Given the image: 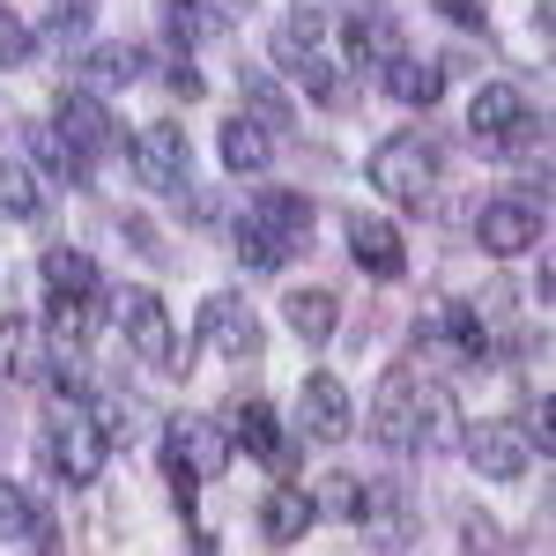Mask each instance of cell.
I'll return each mask as SVG.
<instances>
[{"label": "cell", "instance_id": "1", "mask_svg": "<svg viewBox=\"0 0 556 556\" xmlns=\"http://www.w3.org/2000/svg\"><path fill=\"white\" fill-rule=\"evenodd\" d=\"M445 416H453V393L430 386V379H416V371H386L379 401H371V430H379V445H393V453L438 445V438L453 430Z\"/></svg>", "mask_w": 556, "mask_h": 556}, {"label": "cell", "instance_id": "2", "mask_svg": "<svg viewBox=\"0 0 556 556\" xmlns=\"http://www.w3.org/2000/svg\"><path fill=\"white\" fill-rule=\"evenodd\" d=\"M104 460H112V438L97 430V408L83 393H60L52 416H45V468L60 475L67 490H89L104 475Z\"/></svg>", "mask_w": 556, "mask_h": 556}, {"label": "cell", "instance_id": "3", "mask_svg": "<svg viewBox=\"0 0 556 556\" xmlns=\"http://www.w3.org/2000/svg\"><path fill=\"white\" fill-rule=\"evenodd\" d=\"M275 67H282V75H298V89L312 97V104H342V97H349L342 60L327 52V8H312V0H304L282 30H275Z\"/></svg>", "mask_w": 556, "mask_h": 556}, {"label": "cell", "instance_id": "4", "mask_svg": "<svg viewBox=\"0 0 556 556\" xmlns=\"http://www.w3.org/2000/svg\"><path fill=\"white\" fill-rule=\"evenodd\" d=\"M230 430L223 424H208V416H178L172 430H164V475H172V497L193 513V490L208 482V475H223L230 468Z\"/></svg>", "mask_w": 556, "mask_h": 556}, {"label": "cell", "instance_id": "5", "mask_svg": "<svg viewBox=\"0 0 556 556\" xmlns=\"http://www.w3.org/2000/svg\"><path fill=\"white\" fill-rule=\"evenodd\" d=\"M364 178L379 186L386 201H401V208H424L430 193H438V149H430L424 134H393V141H379V149H371Z\"/></svg>", "mask_w": 556, "mask_h": 556}, {"label": "cell", "instance_id": "6", "mask_svg": "<svg viewBox=\"0 0 556 556\" xmlns=\"http://www.w3.org/2000/svg\"><path fill=\"white\" fill-rule=\"evenodd\" d=\"M119 334H127V349L141 356V364H156V371H186L193 356L178 349V334H172V312H164V298L156 290H119Z\"/></svg>", "mask_w": 556, "mask_h": 556}, {"label": "cell", "instance_id": "7", "mask_svg": "<svg viewBox=\"0 0 556 556\" xmlns=\"http://www.w3.org/2000/svg\"><path fill=\"white\" fill-rule=\"evenodd\" d=\"M127 164L149 193H186V127L178 119H149L127 134Z\"/></svg>", "mask_w": 556, "mask_h": 556}, {"label": "cell", "instance_id": "8", "mask_svg": "<svg viewBox=\"0 0 556 556\" xmlns=\"http://www.w3.org/2000/svg\"><path fill=\"white\" fill-rule=\"evenodd\" d=\"M223 430H230V445H245L260 468L290 475L298 468V453H290V430H282V416L267 408V401H230L223 408Z\"/></svg>", "mask_w": 556, "mask_h": 556}, {"label": "cell", "instance_id": "9", "mask_svg": "<svg viewBox=\"0 0 556 556\" xmlns=\"http://www.w3.org/2000/svg\"><path fill=\"white\" fill-rule=\"evenodd\" d=\"M298 430L312 445H342L349 430H356V401H349V386L334 371H312L298 393Z\"/></svg>", "mask_w": 556, "mask_h": 556}, {"label": "cell", "instance_id": "10", "mask_svg": "<svg viewBox=\"0 0 556 556\" xmlns=\"http://www.w3.org/2000/svg\"><path fill=\"white\" fill-rule=\"evenodd\" d=\"M245 215L260 223V238H267L282 260L304 253V245H312V223H319V208H312L304 193H290V186H260V201Z\"/></svg>", "mask_w": 556, "mask_h": 556}, {"label": "cell", "instance_id": "11", "mask_svg": "<svg viewBox=\"0 0 556 556\" xmlns=\"http://www.w3.org/2000/svg\"><path fill=\"white\" fill-rule=\"evenodd\" d=\"M416 342H424L430 356H445V364H482V356H490V319H482L475 304H445L438 319L416 327Z\"/></svg>", "mask_w": 556, "mask_h": 556}, {"label": "cell", "instance_id": "12", "mask_svg": "<svg viewBox=\"0 0 556 556\" xmlns=\"http://www.w3.org/2000/svg\"><path fill=\"white\" fill-rule=\"evenodd\" d=\"M201 342L230 364H253L260 356V319L245 298H201Z\"/></svg>", "mask_w": 556, "mask_h": 556}, {"label": "cell", "instance_id": "13", "mask_svg": "<svg viewBox=\"0 0 556 556\" xmlns=\"http://www.w3.org/2000/svg\"><path fill=\"white\" fill-rule=\"evenodd\" d=\"M534 238H542V208H527V201H490L475 215V245L490 260H519Z\"/></svg>", "mask_w": 556, "mask_h": 556}, {"label": "cell", "instance_id": "14", "mask_svg": "<svg viewBox=\"0 0 556 556\" xmlns=\"http://www.w3.org/2000/svg\"><path fill=\"white\" fill-rule=\"evenodd\" d=\"M349 260L371 267L379 282H401L408 275V245H401V230L386 215H349Z\"/></svg>", "mask_w": 556, "mask_h": 556}, {"label": "cell", "instance_id": "15", "mask_svg": "<svg viewBox=\"0 0 556 556\" xmlns=\"http://www.w3.org/2000/svg\"><path fill=\"white\" fill-rule=\"evenodd\" d=\"M312 527H319V497H312V490H298V482H275V490L260 497V534H267L275 549L304 542Z\"/></svg>", "mask_w": 556, "mask_h": 556}, {"label": "cell", "instance_id": "16", "mask_svg": "<svg viewBox=\"0 0 556 556\" xmlns=\"http://www.w3.org/2000/svg\"><path fill=\"white\" fill-rule=\"evenodd\" d=\"M468 460H475V475H490V482H519L534 453H527L519 424H475L468 430Z\"/></svg>", "mask_w": 556, "mask_h": 556}, {"label": "cell", "instance_id": "17", "mask_svg": "<svg viewBox=\"0 0 556 556\" xmlns=\"http://www.w3.org/2000/svg\"><path fill=\"white\" fill-rule=\"evenodd\" d=\"M393 52H408V38H401V23H393V15L356 8V15L342 23V60H349V67H386Z\"/></svg>", "mask_w": 556, "mask_h": 556}, {"label": "cell", "instance_id": "18", "mask_svg": "<svg viewBox=\"0 0 556 556\" xmlns=\"http://www.w3.org/2000/svg\"><path fill=\"white\" fill-rule=\"evenodd\" d=\"M527 119H534V112H527V97H519L513 83H490V89L468 97V134L475 141H513Z\"/></svg>", "mask_w": 556, "mask_h": 556}, {"label": "cell", "instance_id": "19", "mask_svg": "<svg viewBox=\"0 0 556 556\" xmlns=\"http://www.w3.org/2000/svg\"><path fill=\"white\" fill-rule=\"evenodd\" d=\"M379 75H386V97H393V104H408V112H430V104H438V89H445V60H424V52H393Z\"/></svg>", "mask_w": 556, "mask_h": 556}, {"label": "cell", "instance_id": "20", "mask_svg": "<svg viewBox=\"0 0 556 556\" xmlns=\"http://www.w3.org/2000/svg\"><path fill=\"white\" fill-rule=\"evenodd\" d=\"M60 134L97 164V156L112 149V112H104V97H97V89H67V97H60Z\"/></svg>", "mask_w": 556, "mask_h": 556}, {"label": "cell", "instance_id": "21", "mask_svg": "<svg viewBox=\"0 0 556 556\" xmlns=\"http://www.w3.org/2000/svg\"><path fill=\"white\" fill-rule=\"evenodd\" d=\"M215 156H223V172L260 178L267 164H275V127H260V119H223V134H215Z\"/></svg>", "mask_w": 556, "mask_h": 556}, {"label": "cell", "instance_id": "22", "mask_svg": "<svg viewBox=\"0 0 556 556\" xmlns=\"http://www.w3.org/2000/svg\"><path fill=\"white\" fill-rule=\"evenodd\" d=\"M38 275L52 282V298H104V267L89 253H75V245H45Z\"/></svg>", "mask_w": 556, "mask_h": 556}, {"label": "cell", "instance_id": "23", "mask_svg": "<svg viewBox=\"0 0 556 556\" xmlns=\"http://www.w3.org/2000/svg\"><path fill=\"white\" fill-rule=\"evenodd\" d=\"M0 542H23V549H60V527L15 490V482H0Z\"/></svg>", "mask_w": 556, "mask_h": 556}, {"label": "cell", "instance_id": "24", "mask_svg": "<svg viewBox=\"0 0 556 556\" xmlns=\"http://www.w3.org/2000/svg\"><path fill=\"white\" fill-rule=\"evenodd\" d=\"M156 23H164V38H172L178 52L223 38V15H215L208 0H156Z\"/></svg>", "mask_w": 556, "mask_h": 556}, {"label": "cell", "instance_id": "25", "mask_svg": "<svg viewBox=\"0 0 556 556\" xmlns=\"http://www.w3.org/2000/svg\"><path fill=\"white\" fill-rule=\"evenodd\" d=\"M334 327H342V298H334V290H298V298H290V334H298V342L327 349Z\"/></svg>", "mask_w": 556, "mask_h": 556}, {"label": "cell", "instance_id": "26", "mask_svg": "<svg viewBox=\"0 0 556 556\" xmlns=\"http://www.w3.org/2000/svg\"><path fill=\"white\" fill-rule=\"evenodd\" d=\"M0 215L8 223H38L45 215V178L23 156H0Z\"/></svg>", "mask_w": 556, "mask_h": 556}, {"label": "cell", "instance_id": "27", "mask_svg": "<svg viewBox=\"0 0 556 556\" xmlns=\"http://www.w3.org/2000/svg\"><path fill=\"white\" fill-rule=\"evenodd\" d=\"M30 156H38V164L60 178V186H83V172H89V156H83V149H75L60 127H52V119H30Z\"/></svg>", "mask_w": 556, "mask_h": 556}, {"label": "cell", "instance_id": "28", "mask_svg": "<svg viewBox=\"0 0 556 556\" xmlns=\"http://www.w3.org/2000/svg\"><path fill=\"white\" fill-rule=\"evenodd\" d=\"M0 371L8 379H38V327L23 319V312H0Z\"/></svg>", "mask_w": 556, "mask_h": 556}, {"label": "cell", "instance_id": "29", "mask_svg": "<svg viewBox=\"0 0 556 556\" xmlns=\"http://www.w3.org/2000/svg\"><path fill=\"white\" fill-rule=\"evenodd\" d=\"M89 83H104V89H127V83H141L149 75V52L141 45H89Z\"/></svg>", "mask_w": 556, "mask_h": 556}, {"label": "cell", "instance_id": "30", "mask_svg": "<svg viewBox=\"0 0 556 556\" xmlns=\"http://www.w3.org/2000/svg\"><path fill=\"white\" fill-rule=\"evenodd\" d=\"M238 89L253 97V119H260V127H290V119H298V104H290V89L275 83L267 67H238Z\"/></svg>", "mask_w": 556, "mask_h": 556}, {"label": "cell", "instance_id": "31", "mask_svg": "<svg viewBox=\"0 0 556 556\" xmlns=\"http://www.w3.org/2000/svg\"><path fill=\"white\" fill-rule=\"evenodd\" d=\"M45 38H52V52H60V60H67V52H83V38H89V0H52Z\"/></svg>", "mask_w": 556, "mask_h": 556}, {"label": "cell", "instance_id": "32", "mask_svg": "<svg viewBox=\"0 0 556 556\" xmlns=\"http://www.w3.org/2000/svg\"><path fill=\"white\" fill-rule=\"evenodd\" d=\"M230 245H238V260H245L253 275H275V267H282V253H275V245L260 238V223H253V215H238V223H230Z\"/></svg>", "mask_w": 556, "mask_h": 556}, {"label": "cell", "instance_id": "33", "mask_svg": "<svg viewBox=\"0 0 556 556\" xmlns=\"http://www.w3.org/2000/svg\"><path fill=\"white\" fill-rule=\"evenodd\" d=\"M364 505H371V482H356V475H334L327 482V497H319V513H334V519H364Z\"/></svg>", "mask_w": 556, "mask_h": 556}, {"label": "cell", "instance_id": "34", "mask_svg": "<svg viewBox=\"0 0 556 556\" xmlns=\"http://www.w3.org/2000/svg\"><path fill=\"white\" fill-rule=\"evenodd\" d=\"M8 67H30V30L0 8V75H8Z\"/></svg>", "mask_w": 556, "mask_h": 556}, {"label": "cell", "instance_id": "35", "mask_svg": "<svg viewBox=\"0 0 556 556\" xmlns=\"http://www.w3.org/2000/svg\"><path fill=\"white\" fill-rule=\"evenodd\" d=\"M519 438H527V453H542V460H549V445H556V430H549V401H534V408H527Z\"/></svg>", "mask_w": 556, "mask_h": 556}, {"label": "cell", "instance_id": "36", "mask_svg": "<svg viewBox=\"0 0 556 556\" xmlns=\"http://www.w3.org/2000/svg\"><path fill=\"white\" fill-rule=\"evenodd\" d=\"M438 15H445V23H460V30H482V23H490V8H482V0H438Z\"/></svg>", "mask_w": 556, "mask_h": 556}, {"label": "cell", "instance_id": "37", "mask_svg": "<svg viewBox=\"0 0 556 556\" xmlns=\"http://www.w3.org/2000/svg\"><path fill=\"white\" fill-rule=\"evenodd\" d=\"M164 83H172L178 97H201V89H208V83H201V67H186V52H178L172 67H164Z\"/></svg>", "mask_w": 556, "mask_h": 556}, {"label": "cell", "instance_id": "38", "mask_svg": "<svg viewBox=\"0 0 556 556\" xmlns=\"http://www.w3.org/2000/svg\"><path fill=\"white\" fill-rule=\"evenodd\" d=\"M127 245H134V253H149V260L164 253V245H156V230H149V215H127Z\"/></svg>", "mask_w": 556, "mask_h": 556}, {"label": "cell", "instance_id": "39", "mask_svg": "<svg viewBox=\"0 0 556 556\" xmlns=\"http://www.w3.org/2000/svg\"><path fill=\"white\" fill-rule=\"evenodd\" d=\"M460 542H468V549H497V527H490L482 513H468V527H460Z\"/></svg>", "mask_w": 556, "mask_h": 556}, {"label": "cell", "instance_id": "40", "mask_svg": "<svg viewBox=\"0 0 556 556\" xmlns=\"http://www.w3.org/2000/svg\"><path fill=\"white\" fill-rule=\"evenodd\" d=\"M215 15H245V8H253V0H208Z\"/></svg>", "mask_w": 556, "mask_h": 556}]
</instances>
